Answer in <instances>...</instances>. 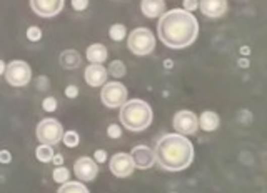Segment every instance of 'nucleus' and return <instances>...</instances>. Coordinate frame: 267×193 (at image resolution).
<instances>
[{
  "label": "nucleus",
  "mask_w": 267,
  "mask_h": 193,
  "mask_svg": "<svg viewBox=\"0 0 267 193\" xmlns=\"http://www.w3.org/2000/svg\"><path fill=\"white\" fill-rule=\"evenodd\" d=\"M157 32L159 38L169 48H184L197 38L199 24L197 19L187 10L174 9L161 17Z\"/></svg>",
  "instance_id": "nucleus-1"
},
{
  "label": "nucleus",
  "mask_w": 267,
  "mask_h": 193,
  "mask_svg": "<svg viewBox=\"0 0 267 193\" xmlns=\"http://www.w3.org/2000/svg\"><path fill=\"white\" fill-rule=\"evenodd\" d=\"M155 162L167 172H181L194 160V147L185 135L167 134L155 145Z\"/></svg>",
  "instance_id": "nucleus-2"
},
{
  "label": "nucleus",
  "mask_w": 267,
  "mask_h": 193,
  "mask_svg": "<svg viewBox=\"0 0 267 193\" xmlns=\"http://www.w3.org/2000/svg\"><path fill=\"white\" fill-rule=\"evenodd\" d=\"M121 122L130 132L145 130L152 123V108L144 100H129L121 107Z\"/></svg>",
  "instance_id": "nucleus-3"
},
{
  "label": "nucleus",
  "mask_w": 267,
  "mask_h": 193,
  "mask_svg": "<svg viewBox=\"0 0 267 193\" xmlns=\"http://www.w3.org/2000/svg\"><path fill=\"white\" fill-rule=\"evenodd\" d=\"M127 45L134 55L145 57V55H149L155 48V37L149 29L139 27V29H135L132 34L129 35Z\"/></svg>",
  "instance_id": "nucleus-4"
},
{
  "label": "nucleus",
  "mask_w": 267,
  "mask_h": 193,
  "mask_svg": "<svg viewBox=\"0 0 267 193\" xmlns=\"http://www.w3.org/2000/svg\"><path fill=\"white\" fill-rule=\"evenodd\" d=\"M64 137L62 123L57 122L56 118H43L42 122L37 125V139L40 140L43 145H57Z\"/></svg>",
  "instance_id": "nucleus-5"
},
{
  "label": "nucleus",
  "mask_w": 267,
  "mask_h": 193,
  "mask_svg": "<svg viewBox=\"0 0 267 193\" xmlns=\"http://www.w3.org/2000/svg\"><path fill=\"white\" fill-rule=\"evenodd\" d=\"M102 102L109 108H119L127 102V88L121 82H111L102 88Z\"/></svg>",
  "instance_id": "nucleus-6"
},
{
  "label": "nucleus",
  "mask_w": 267,
  "mask_h": 193,
  "mask_svg": "<svg viewBox=\"0 0 267 193\" xmlns=\"http://www.w3.org/2000/svg\"><path fill=\"white\" fill-rule=\"evenodd\" d=\"M5 79L12 87H25L32 79V70L29 63L22 60H14L5 69Z\"/></svg>",
  "instance_id": "nucleus-7"
},
{
  "label": "nucleus",
  "mask_w": 267,
  "mask_h": 193,
  "mask_svg": "<svg viewBox=\"0 0 267 193\" xmlns=\"http://www.w3.org/2000/svg\"><path fill=\"white\" fill-rule=\"evenodd\" d=\"M174 128H176L177 134L181 135H192L195 134V130L199 128V118L197 115L190 110H181L174 115Z\"/></svg>",
  "instance_id": "nucleus-8"
},
{
  "label": "nucleus",
  "mask_w": 267,
  "mask_h": 193,
  "mask_svg": "<svg viewBox=\"0 0 267 193\" xmlns=\"http://www.w3.org/2000/svg\"><path fill=\"white\" fill-rule=\"evenodd\" d=\"M109 167H111V172L116 175L117 178H127V176L132 175L135 165L129 153H116V155L111 158Z\"/></svg>",
  "instance_id": "nucleus-9"
},
{
  "label": "nucleus",
  "mask_w": 267,
  "mask_h": 193,
  "mask_svg": "<svg viewBox=\"0 0 267 193\" xmlns=\"http://www.w3.org/2000/svg\"><path fill=\"white\" fill-rule=\"evenodd\" d=\"M32 10L43 19H50L64 9V0H30Z\"/></svg>",
  "instance_id": "nucleus-10"
},
{
  "label": "nucleus",
  "mask_w": 267,
  "mask_h": 193,
  "mask_svg": "<svg viewBox=\"0 0 267 193\" xmlns=\"http://www.w3.org/2000/svg\"><path fill=\"white\" fill-rule=\"evenodd\" d=\"M74 173L80 181H92L99 173V167L90 157H80L74 165Z\"/></svg>",
  "instance_id": "nucleus-11"
},
{
  "label": "nucleus",
  "mask_w": 267,
  "mask_h": 193,
  "mask_svg": "<svg viewBox=\"0 0 267 193\" xmlns=\"http://www.w3.org/2000/svg\"><path fill=\"white\" fill-rule=\"evenodd\" d=\"M130 157H132L135 167L140 168V170L150 168L152 165L155 163V153H154V150H150V148L145 147V145L134 147L132 152H130Z\"/></svg>",
  "instance_id": "nucleus-12"
},
{
  "label": "nucleus",
  "mask_w": 267,
  "mask_h": 193,
  "mask_svg": "<svg viewBox=\"0 0 267 193\" xmlns=\"http://www.w3.org/2000/svg\"><path fill=\"white\" fill-rule=\"evenodd\" d=\"M199 9L205 17L219 19L227 12V0H200Z\"/></svg>",
  "instance_id": "nucleus-13"
},
{
  "label": "nucleus",
  "mask_w": 267,
  "mask_h": 193,
  "mask_svg": "<svg viewBox=\"0 0 267 193\" xmlns=\"http://www.w3.org/2000/svg\"><path fill=\"white\" fill-rule=\"evenodd\" d=\"M84 79L90 87H100L107 82V69L102 63H90L84 72Z\"/></svg>",
  "instance_id": "nucleus-14"
},
{
  "label": "nucleus",
  "mask_w": 267,
  "mask_h": 193,
  "mask_svg": "<svg viewBox=\"0 0 267 193\" xmlns=\"http://www.w3.org/2000/svg\"><path fill=\"white\" fill-rule=\"evenodd\" d=\"M140 9H142V14L149 19L162 17L166 10V2L164 0H142Z\"/></svg>",
  "instance_id": "nucleus-15"
},
{
  "label": "nucleus",
  "mask_w": 267,
  "mask_h": 193,
  "mask_svg": "<svg viewBox=\"0 0 267 193\" xmlns=\"http://www.w3.org/2000/svg\"><path fill=\"white\" fill-rule=\"evenodd\" d=\"M219 123H221L219 115H217L216 112H212V110H205V112L200 115V118H199V126L204 132H214V130H217Z\"/></svg>",
  "instance_id": "nucleus-16"
},
{
  "label": "nucleus",
  "mask_w": 267,
  "mask_h": 193,
  "mask_svg": "<svg viewBox=\"0 0 267 193\" xmlns=\"http://www.w3.org/2000/svg\"><path fill=\"white\" fill-rule=\"evenodd\" d=\"M87 58L90 63H102L107 58V48L102 43H94L87 48Z\"/></svg>",
  "instance_id": "nucleus-17"
},
{
  "label": "nucleus",
  "mask_w": 267,
  "mask_h": 193,
  "mask_svg": "<svg viewBox=\"0 0 267 193\" xmlns=\"http://www.w3.org/2000/svg\"><path fill=\"white\" fill-rule=\"evenodd\" d=\"M61 63H62V67L69 69V70L77 69L80 65V55L75 50H65L61 55Z\"/></svg>",
  "instance_id": "nucleus-18"
},
{
  "label": "nucleus",
  "mask_w": 267,
  "mask_h": 193,
  "mask_svg": "<svg viewBox=\"0 0 267 193\" xmlns=\"http://www.w3.org/2000/svg\"><path fill=\"white\" fill-rule=\"evenodd\" d=\"M57 193H89L82 181H65Z\"/></svg>",
  "instance_id": "nucleus-19"
},
{
  "label": "nucleus",
  "mask_w": 267,
  "mask_h": 193,
  "mask_svg": "<svg viewBox=\"0 0 267 193\" xmlns=\"http://www.w3.org/2000/svg\"><path fill=\"white\" fill-rule=\"evenodd\" d=\"M35 155H37V160H39V162H43V163L52 162V158H54V148L50 145H43V143H42L40 147H37Z\"/></svg>",
  "instance_id": "nucleus-20"
},
{
  "label": "nucleus",
  "mask_w": 267,
  "mask_h": 193,
  "mask_svg": "<svg viewBox=\"0 0 267 193\" xmlns=\"http://www.w3.org/2000/svg\"><path fill=\"white\" fill-rule=\"evenodd\" d=\"M125 34H127V29H125V25H122V24L112 25L111 30H109V37H111L114 42H121V40H124Z\"/></svg>",
  "instance_id": "nucleus-21"
},
{
  "label": "nucleus",
  "mask_w": 267,
  "mask_h": 193,
  "mask_svg": "<svg viewBox=\"0 0 267 193\" xmlns=\"http://www.w3.org/2000/svg\"><path fill=\"white\" fill-rule=\"evenodd\" d=\"M62 142L65 143V147H70V148H74V147H77L79 145V142H80V137L77 132H65L64 137H62Z\"/></svg>",
  "instance_id": "nucleus-22"
},
{
  "label": "nucleus",
  "mask_w": 267,
  "mask_h": 193,
  "mask_svg": "<svg viewBox=\"0 0 267 193\" xmlns=\"http://www.w3.org/2000/svg\"><path fill=\"white\" fill-rule=\"evenodd\" d=\"M109 70H111V75H114L116 79H121V77L125 75V65L121 62V60H114V62L111 63V67H109Z\"/></svg>",
  "instance_id": "nucleus-23"
},
{
  "label": "nucleus",
  "mask_w": 267,
  "mask_h": 193,
  "mask_svg": "<svg viewBox=\"0 0 267 193\" xmlns=\"http://www.w3.org/2000/svg\"><path fill=\"white\" fill-rule=\"evenodd\" d=\"M52 176L57 183H65V181H69V170L65 167H57L56 170H54Z\"/></svg>",
  "instance_id": "nucleus-24"
},
{
  "label": "nucleus",
  "mask_w": 267,
  "mask_h": 193,
  "mask_svg": "<svg viewBox=\"0 0 267 193\" xmlns=\"http://www.w3.org/2000/svg\"><path fill=\"white\" fill-rule=\"evenodd\" d=\"M27 38H29L30 42H39L42 38V30L35 25L29 27V29H27Z\"/></svg>",
  "instance_id": "nucleus-25"
},
{
  "label": "nucleus",
  "mask_w": 267,
  "mask_h": 193,
  "mask_svg": "<svg viewBox=\"0 0 267 193\" xmlns=\"http://www.w3.org/2000/svg\"><path fill=\"white\" fill-rule=\"evenodd\" d=\"M42 108L45 110V112H54V110L57 108V100L54 97H47L45 100L42 102Z\"/></svg>",
  "instance_id": "nucleus-26"
},
{
  "label": "nucleus",
  "mask_w": 267,
  "mask_h": 193,
  "mask_svg": "<svg viewBox=\"0 0 267 193\" xmlns=\"http://www.w3.org/2000/svg\"><path fill=\"white\" fill-rule=\"evenodd\" d=\"M122 134V128H121V125H111L107 128V135L111 137V139H119Z\"/></svg>",
  "instance_id": "nucleus-27"
},
{
  "label": "nucleus",
  "mask_w": 267,
  "mask_h": 193,
  "mask_svg": "<svg viewBox=\"0 0 267 193\" xmlns=\"http://www.w3.org/2000/svg\"><path fill=\"white\" fill-rule=\"evenodd\" d=\"M72 7L77 12H82V10L89 7V0H72Z\"/></svg>",
  "instance_id": "nucleus-28"
},
{
  "label": "nucleus",
  "mask_w": 267,
  "mask_h": 193,
  "mask_svg": "<svg viewBox=\"0 0 267 193\" xmlns=\"http://www.w3.org/2000/svg\"><path fill=\"white\" fill-rule=\"evenodd\" d=\"M199 7V0H184V10L187 12H192Z\"/></svg>",
  "instance_id": "nucleus-29"
},
{
  "label": "nucleus",
  "mask_w": 267,
  "mask_h": 193,
  "mask_svg": "<svg viewBox=\"0 0 267 193\" xmlns=\"http://www.w3.org/2000/svg\"><path fill=\"white\" fill-rule=\"evenodd\" d=\"M79 95V88L75 87V85H69L67 88H65V97H69V98H75Z\"/></svg>",
  "instance_id": "nucleus-30"
},
{
  "label": "nucleus",
  "mask_w": 267,
  "mask_h": 193,
  "mask_svg": "<svg viewBox=\"0 0 267 193\" xmlns=\"http://www.w3.org/2000/svg\"><path fill=\"white\" fill-rule=\"evenodd\" d=\"M94 158H95V162L97 163H103L107 160V153H105V150H97L95 152V155H94Z\"/></svg>",
  "instance_id": "nucleus-31"
},
{
  "label": "nucleus",
  "mask_w": 267,
  "mask_h": 193,
  "mask_svg": "<svg viewBox=\"0 0 267 193\" xmlns=\"http://www.w3.org/2000/svg\"><path fill=\"white\" fill-rule=\"evenodd\" d=\"M10 160H12V155H10V152H7V150H2V152H0V163L7 165V163H10Z\"/></svg>",
  "instance_id": "nucleus-32"
},
{
  "label": "nucleus",
  "mask_w": 267,
  "mask_h": 193,
  "mask_svg": "<svg viewBox=\"0 0 267 193\" xmlns=\"http://www.w3.org/2000/svg\"><path fill=\"white\" fill-rule=\"evenodd\" d=\"M52 162L57 165V167H61V165L64 163V157L62 155H54V158H52Z\"/></svg>",
  "instance_id": "nucleus-33"
},
{
  "label": "nucleus",
  "mask_w": 267,
  "mask_h": 193,
  "mask_svg": "<svg viewBox=\"0 0 267 193\" xmlns=\"http://www.w3.org/2000/svg\"><path fill=\"white\" fill-rule=\"evenodd\" d=\"M5 69H7V65L4 63V60H0V75L5 74Z\"/></svg>",
  "instance_id": "nucleus-34"
},
{
  "label": "nucleus",
  "mask_w": 267,
  "mask_h": 193,
  "mask_svg": "<svg viewBox=\"0 0 267 193\" xmlns=\"http://www.w3.org/2000/svg\"><path fill=\"white\" fill-rule=\"evenodd\" d=\"M239 63H241V65H242V67H247V65H249V62H247V60H246V58H242V60H241V62H239Z\"/></svg>",
  "instance_id": "nucleus-35"
},
{
  "label": "nucleus",
  "mask_w": 267,
  "mask_h": 193,
  "mask_svg": "<svg viewBox=\"0 0 267 193\" xmlns=\"http://www.w3.org/2000/svg\"><path fill=\"white\" fill-rule=\"evenodd\" d=\"M241 52H242L244 55H247V53H249V48H247V47H242V48H241Z\"/></svg>",
  "instance_id": "nucleus-36"
},
{
  "label": "nucleus",
  "mask_w": 267,
  "mask_h": 193,
  "mask_svg": "<svg viewBox=\"0 0 267 193\" xmlns=\"http://www.w3.org/2000/svg\"><path fill=\"white\" fill-rule=\"evenodd\" d=\"M166 67H167V69L172 67V62H171V60H167V62H166Z\"/></svg>",
  "instance_id": "nucleus-37"
}]
</instances>
